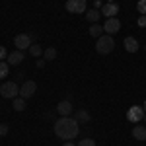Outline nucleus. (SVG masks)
I'll return each mask as SVG.
<instances>
[{"instance_id":"obj_1","label":"nucleus","mask_w":146,"mask_h":146,"mask_svg":"<svg viewBox=\"0 0 146 146\" xmlns=\"http://www.w3.org/2000/svg\"><path fill=\"white\" fill-rule=\"evenodd\" d=\"M53 131H55V135L58 136V138H62V140H72L74 136H78L80 125L74 117H60L58 121H55Z\"/></svg>"},{"instance_id":"obj_2","label":"nucleus","mask_w":146,"mask_h":146,"mask_svg":"<svg viewBox=\"0 0 146 146\" xmlns=\"http://www.w3.org/2000/svg\"><path fill=\"white\" fill-rule=\"evenodd\" d=\"M113 49H115V39H113V35H101L100 39H98V43H96V51L100 53V55H109L113 53Z\"/></svg>"},{"instance_id":"obj_3","label":"nucleus","mask_w":146,"mask_h":146,"mask_svg":"<svg viewBox=\"0 0 146 146\" xmlns=\"http://www.w3.org/2000/svg\"><path fill=\"white\" fill-rule=\"evenodd\" d=\"M0 96H2L4 100H14V98H18V96H20L18 84H16V82H4V84L0 86Z\"/></svg>"},{"instance_id":"obj_4","label":"nucleus","mask_w":146,"mask_h":146,"mask_svg":"<svg viewBox=\"0 0 146 146\" xmlns=\"http://www.w3.org/2000/svg\"><path fill=\"white\" fill-rule=\"evenodd\" d=\"M31 43H33V41H31V35H27V33H20V35L14 37V45H16L18 51H25V49H29Z\"/></svg>"},{"instance_id":"obj_5","label":"nucleus","mask_w":146,"mask_h":146,"mask_svg":"<svg viewBox=\"0 0 146 146\" xmlns=\"http://www.w3.org/2000/svg\"><path fill=\"white\" fill-rule=\"evenodd\" d=\"M64 8L70 14H84L86 12V0H68L64 4Z\"/></svg>"},{"instance_id":"obj_6","label":"nucleus","mask_w":146,"mask_h":146,"mask_svg":"<svg viewBox=\"0 0 146 146\" xmlns=\"http://www.w3.org/2000/svg\"><path fill=\"white\" fill-rule=\"evenodd\" d=\"M103 31L107 35H115L121 31V22L117 20V18H107L105 23H103Z\"/></svg>"},{"instance_id":"obj_7","label":"nucleus","mask_w":146,"mask_h":146,"mask_svg":"<svg viewBox=\"0 0 146 146\" xmlns=\"http://www.w3.org/2000/svg\"><path fill=\"white\" fill-rule=\"evenodd\" d=\"M35 92H37V84H35L33 80H27V82H23L22 88H20V98L23 100H27V98H31Z\"/></svg>"},{"instance_id":"obj_8","label":"nucleus","mask_w":146,"mask_h":146,"mask_svg":"<svg viewBox=\"0 0 146 146\" xmlns=\"http://www.w3.org/2000/svg\"><path fill=\"white\" fill-rule=\"evenodd\" d=\"M101 16H105V18H117V14H119V4L117 2H107V4H103L101 6Z\"/></svg>"},{"instance_id":"obj_9","label":"nucleus","mask_w":146,"mask_h":146,"mask_svg":"<svg viewBox=\"0 0 146 146\" xmlns=\"http://www.w3.org/2000/svg\"><path fill=\"white\" fill-rule=\"evenodd\" d=\"M127 119H129L131 123H138V121H144V109H142V107H138V105L131 107V109L127 111Z\"/></svg>"},{"instance_id":"obj_10","label":"nucleus","mask_w":146,"mask_h":146,"mask_svg":"<svg viewBox=\"0 0 146 146\" xmlns=\"http://www.w3.org/2000/svg\"><path fill=\"white\" fill-rule=\"evenodd\" d=\"M56 113H58L60 117H70V115H72V103H70V100L60 101V103L56 105Z\"/></svg>"},{"instance_id":"obj_11","label":"nucleus","mask_w":146,"mask_h":146,"mask_svg":"<svg viewBox=\"0 0 146 146\" xmlns=\"http://www.w3.org/2000/svg\"><path fill=\"white\" fill-rule=\"evenodd\" d=\"M23 58H25V55H23V51H14V53H8V58H6V62L10 64V66H16V64H20Z\"/></svg>"},{"instance_id":"obj_12","label":"nucleus","mask_w":146,"mask_h":146,"mask_svg":"<svg viewBox=\"0 0 146 146\" xmlns=\"http://www.w3.org/2000/svg\"><path fill=\"white\" fill-rule=\"evenodd\" d=\"M123 45H125V51H127V53H136V51H138V47H140L135 37H125Z\"/></svg>"},{"instance_id":"obj_13","label":"nucleus","mask_w":146,"mask_h":146,"mask_svg":"<svg viewBox=\"0 0 146 146\" xmlns=\"http://www.w3.org/2000/svg\"><path fill=\"white\" fill-rule=\"evenodd\" d=\"M74 119H76L78 123H90L92 115H90V111H86V109H78V111L74 113Z\"/></svg>"},{"instance_id":"obj_14","label":"nucleus","mask_w":146,"mask_h":146,"mask_svg":"<svg viewBox=\"0 0 146 146\" xmlns=\"http://www.w3.org/2000/svg\"><path fill=\"white\" fill-rule=\"evenodd\" d=\"M133 136H135L136 140H146V127H142V125H136L135 129H133Z\"/></svg>"},{"instance_id":"obj_15","label":"nucleus","mask_w":146,"mask_h":146,"mask_svg":"<svg viewBox=\"0 0 146 146\" xmlns=\"http://www.w3.org/2000/svg\"><path fill=\"white\" fill-rule=\"evenodd\" d=\"M100 16H101V12L96 10V8H92V10L86 12V20H88L90 23H98L100 22Z\"/></svg>"},{"instance_id":"obj_16","label":"nucleus","mask_w":146,"mask_h":146,"mask_svg":"<svg viewBox=\"0 0 146 146\" xmlns=\"http://www.w3.org/2000/svg\"><path fill=\"white\" fill-rule=\"evenodd\" d=\"M103 33H105V31H103V25H100V23H92V25H90V35H92V37L100 39Z\"/></svg>"},{"instance_id":"obj_17","label":"nucleus","mask_w":146,"mask_h":146,"mask_svg":"<svg viewBox=\"0 0 146 146\" xmlns=\"http://www.w3.org/2000/svg\"><path fill=\"white\" fill-rule=\"evenodd\" d=\"M12 107H14V111H23V109H25V100L20 98V96L14 98V100H12Z\"/></svg>"},{"instance_id":"obj_18","label":"nucleus","mask_w":146,"mask_h":146,"mask_svg":"<svg viewBox=\"0 0 146 146\" xmlns=\"http://www.w3.org/2000/svg\"><path fill=\"white\" fill-rule=\"evenodd\" d=\"M43 51H45V49H41L39 43H31V47H29V53H31L35 58H41V56H43Z\"/></svg>"},{"instance_id":"obj_19","label":"nucleus","mask_w":146,"mask_h":146,"mask_svg":"<svg viewBox=\"0 0 146 146\" xmlns=\"http://www.w3.org/2000/svg\"><path fill=\"white\" fill-rule=\"evenodd\" d=\"M8 74H10V64L6 60H0V80H4Z\"/></svg>"},{"instance_id":"obj_20","label":"nucleus","mask_w":146,"mask_h":146,"mask_svg":"<svg viewBox=\"0 0 146 146\" xmlns=\"http://www.w3.org/2000/svg\"><path fill=\"white\" fill-rule=\"evenodd\" d=\"M43 58H45V60H55L56 58V49H53V47L45 49V51H43Z\"/></svg>"},{"instance_id":"obj_21","label":"nucleus","mask_w":146,"mask_h":146,"mask_svg":"<svg viewBox=\"0 0 146 146\" xmlns=\"http://www.w3.org/2000/svg\"><path fill=\"white\" fill-rule=\"evenodd\" d=\"M136 10L140 12V16H146V0H138V4H136Z\"/></svg>"},{"instance_id":"obj_22","label":"nucleus","mask_w":146,"mask_h":146,"mask_svg":"<svg viewBox=\"0 0 146 146\" xmlns=\"http://www.w3.org/2000/svg\"><path fill=\"white\" fill-rule=\"evenodd\" d=\"M76 146H96V140L94 138H82Z\"/></svg>"},{"instance_id":"obj_23","label":"nucleus","mask_w":146,"mask_h":146,"mask_svg":"<svg viewBox=\"0 0 146 146\" xmlns=\"http://www.w3.org/2000/svg\"><path fill=\"white\" fill-rule=\"evenodd\" d=\"M8 131H10V127L6 123H0V136H6L8 135Z\"/></svg>"},{"instance_id":"obj_24","label":"nucleus","mask_w":146,"mask_h":146,"mask_svg":"<svg viewBox=\"0 0 146 146\" xmlns=\"http://www.w3.org/2000/svg\"><path fill=\"white\" fill-rule=\"evenodd\" d=\"M4 58H8V51H6V47L0 45V60H4Z\"/></svg>"},{"instance_id":"obj_25","label":"nucleus","mask_w":146,"mask_h":146,"mask_svg":"<svg viewBox=\"0 0 146 146\" xmlns=\"http://www.w3.org/2000/svg\"><path fill=\"white\" fill-rule=\"evenodd\" d=\"M138 27H146V16H140L138 18Z\"/></svg>"},{"instance_id":"obj_26","label":"nucleus","mask_w":146,"mask_h":146,"mask_svg":"<svg viewBox=\"0 0 146 146\" xmlns=\"http://www.w3.org/2000/svg\"><path fill=\"white\" fill-rule=\"evenodd\" d=\"M45 62H47L45 58H37V68H43V66H45Z\"/></svg>"},{"instance_id":"obj_27","label":"nucleus","mask_w":146,"mask_h":146,"mask_svg":"<svg viewBox=\"0 0 146 146\" xmlns=\"http://www.w3.org/2000/svg\"><path fill=\"white\" fill-rule=\"evenodd\" d=\"M101 6H103L101 0H96V2H94V8H96V10H101Z\"/></svg>"},{"instance_id":"obj_28","label":"nucleus","mask_w":146,"mask_h":146,"mask_svg":"<svg viewBox=\"0 0 146 146\" xmlns=\"http://www.w3.org/2000/svg\"><path fill=\"white\" fill-rule=\"evenodd\" d=\"M62 146H76V144H74L72 140H64V144H62Z\"/></svg>"},{"instance_id":"obj_29","label":"nucleus","mask_w":146,"mask_h":146,"mask_svg":"<svg viewBox=\"0 0 146 146\" xmlns=\"http://www.w3.org/2000/svg\"><path fill=\"white\" fill-rule=\"evenodd\" d=\"M109 2H111V0H109Z\"/></svg>"}]
</instances>
